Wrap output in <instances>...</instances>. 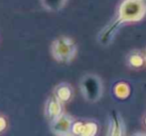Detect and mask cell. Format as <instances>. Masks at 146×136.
<instances>
[{"instance_id":"obj_1","label":"cell","mask_w":146,"mask_h":136,"mask_svg":"<svg viewBox=\"0 0 146 136\" xmlns=\"http://www.w3.org/2000/svg\"><path fill=\"white\" fill-rule=\"evenodd\" d=\"M146 16V0H121L112 19L98 34V42L108 45L119 28L128 23L139 22Z\"/></svg>"},{"instance_id":"obj_2","label":"cell","mask_w":146,"mask_h":136,"mask_svg":"<svg viewBox=\"0 0 146 136\" xmlns=\"http://www.w3.org/2000/svg\"><path fill=\"white\" fill-rule=\"evenodd\" d=\"M77 45L75 41L67 36L55 39L51 45L53 58L60 63H70L77 55Z\"/></svg>"},{"instance_id":"obj_3","label":"cell","mask_w":146,"mask_h":136,"mask_svg":"<svg viewBox=\"0 0 146 136\" xmlns=\"http://www.w3.org/2000/svg\"><path fill=\"white\" fill-rule=\"evenodd\" d=\"M80 90L86 101L90 103L100 101L104 93L102 79L96 74H86L80 81Z\"/></svg>"},{"instance_id":"obj_4","label":"cell","mask_w":146,"mask_h":136,"mask_svg":"<svg viewBox=\"0 0 146 136\" xmlns=\"http://www.w3.org/2000/svg\"><path fill=\"white\" fill-rule=\"evenodd\" d=\"M74 118L71 115L64 112L51 124V130L55 135H70L72 133V128L74 124Z\"/></svg>"},{"instance_id":"obj_5","label":"cell","mask_w":146,"mask_h":136,"mask_svg":"<svg viewBox=\"0 0 146 136\" xmlns=\"http://www.w3.org/2000/svg\"><path fill=\"white\" fill-rule=\"evenodd\" d=\"M63 104L64 103L60 101L54 93L47 99L46 104H45V117L50 123L55 121L64 113Z\"/></svg>"},{"instance_id":"obj_6","label":"cell","mask_w":146,"mask_h":136,"mask_svg":"<svg viewBox=\"0 0 146 136\" xmlns=\"http://www.w3.org/2000/svg\"><path fill=\"white\" fill-rule=\"evenodd\" d=\"M98 126L92 121H74L72 133L75 135L92 136L98 133Z\"/></svg>"},{"instance_id":"obj_7","label":"cell","mask_w":146,"mask_h":136,"mask_svg":"<svg viewBox=\"0 0 146 136\" xmlns=\"http://www.w3.org/2000/svg\"><path fill=\"white\" fill-rule=\"evenodd\" d=\"M125 134V125L123 123L122 117L118 112L112 111L110 115V125H108V135L121 136Z\"/></svg>"},{"instance_id":"obj_8","label":"cell","mask_w":146,"mask_h":136,"mask_svg":"<svg viewBox=\"0 0 146 136\" xmlns=\"http://www.w3.org/2000/svg\"><path fill=\"white\" fill-rule=\"evenodd\" d=\"M53 93L58 97V99L60 101L66 103V102H69L70 100L73 98L74 89L69 83H67V82H62V83L58 84V85L55 87Z\"/></svg>"},{"instance_id":"obj_9","label":"cell","mask_w":146,"mask_h":136,"mask_svg":"<svg viewBox=\"0 0 146 136\" xmlns=\"http://www.w3.org/2000/svg\"><path fill=\"white\" fill-rule=\"evenodd\" d=\"M146 62L145 54L139 50H132L126 57V63L132 69H140Z\"/></svg>"},{"instance_id":"obj_10","label":"cell","mask_w":146,"mask_h":136,"mask_svg":"<svg viewBox=\"0 0 146 136\" xmlns=\"http://www.w3.org/2000/svg\"><path fill=\"white\" fill-rule=\"evenodd\" d=\"M68 0H41L43 7L50 12H58L66 5Z\"/></svg>"},{"instance_id":"obj_11","label":"cell","mask_w":146,"mask_h":136,"mask_svg":"<svg viewBox=\"0 0 146 136\" xmlns=\"http://www.w3.org/2000/svg\"><path fill=\"white\" fill-rule=\"evenodd\" d=\"M114 94L119 99H126L130 94V87L125 82H119L113 88Z\"/></svg>"},{"instance_id":"obj_12","label":"cell","mask_w":146,"mask_h":136,"mask_svg":"<svg viewBox=\"0 0 146 136\" xmlns=\"http://www.w3.org/2000/svg\"><path fill=\"white\" fill-rule=\"evenodd\" d=\"M6 126H7V120L4 116L0 115V132H2L6 128Z\"/></svg>"},{"instance_id":"obj_13","label":"cell","mask_w":146,"mask_h":136,"mask_svg":"<svg viewBox=\"0 0 146 136\" xmlns=\"http://www.w3.org/2000/svg\"><path fill=\"white\" fill-rule=\"evenodd\" d=\"M144 124H145V126H146V115H145V117H144Z\"/></svg>"},{"instance_id":"obj_14","label":"cell","mask_w":146,"mask_h":136,"mask_svg":"<svg viewBox=\"0 0 146 136\" xmlns=\"http://www.w3.org/2000/svg\"><path fill=\"white\" fill-rule=\"evenodd\" d=\"M145 57H146V52H145Z\"/></svg>"}]
</instances>
